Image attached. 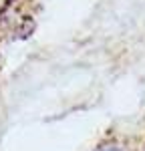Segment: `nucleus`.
Returning a JSON list of instances; mask_svg holds the SVG:
<instances>
[{
  "label": "nucleus",
  "mask_w": 145,
  "mask_h": 151,
  "mask_svg": "<svg viewBox=\"0 0 145 151\" xmlns=\"http://www.w3.org/2000/svg\"><path fill=\"white\" fill-rule=\"evenodd\" d=\"M105 151H117V149H105Z\"/></svg>",
  "instance_id": "obj_1"
}]
</instances>
